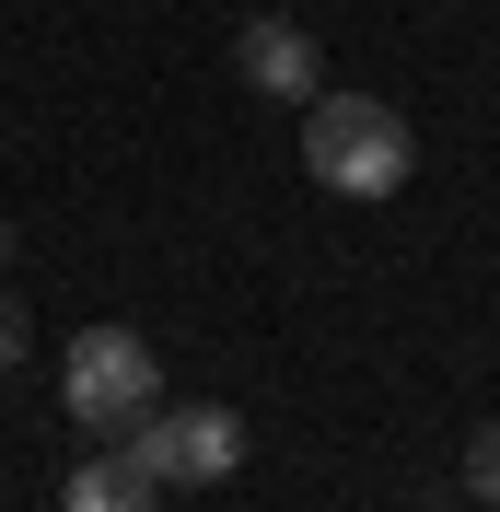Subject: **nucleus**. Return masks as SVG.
Masks as SVG:
<instances>
[{
	"label": "nucleus",
	"instance_id": "nucleus-1",
	"mask_svg": "<svg viewBox=\"0 0 500 512\" xmlns=\"http://www.w3.org/2000/svg\"><path fill=\"white\" fill-rule=\"evenodd\" d=\"M407 163H419V140H407V117L384 94H314L303 105V175L338 198H396Z\"/></svg>",
	"mask_w": 500,
	"mask_h": 512
},
{
	"label": "nucleus",
	"instance_id": "nucleus-2",
	"mask_svg": "<svg viewBox=\"0 0 500 512\" xmlns=\"http://www.w3.org/2000/svg\"><path fill=\"white\" fill-rule=\"evenodd\" d=\"M117 454H128V478H152V489H221L245 466V419L233 408H140L117 431Z\"/></svg>",
	"mask_w": 500,
	"mask_h": 512
},
{
	"label": "nucleus",
	"instance_id": "nucleus-3",
	"mask_svg": "<svg viewBox=\"0 0 500 512\" xmlns=\"http://www.w3.org/2000/svg\"><path fill=\"white\" fill-rule=\"evenodd\" d=\"M59 408L82 419V431H105V443H117L140 408H163L152 338H128V326H82V338H70V361H59Z\"/></svg>",
	"mask_w": 500,
	"mask_h": 512
},
{
	"label": "nucleus",
	"instance_id": "nucleus-4",
	"mask_svg": "<svg viewBox=\"0 0 500 512\" xmlns=\"http://www.w3.org/2000/svg\"><path fill=\"white\" fill-rule=\"evenodd\" d=\"M233 70H245L256 94H280V105L326 94V82H314V35L291 24V12H245V24H233Z\"/></svg>",
	"mask_w": 500,
	"mask_h": 512
},
{
	"label": "nucleus",
	"instance_id": "nucleus-5",
	"mask_svg": "<svg viewBox=\"0 0 500 512\" xmlns=\"http://www.w3.org/2000/svg\"><path fill=\"white\" fill-rule=\"evenodd\" d=\"M59 512H152V478H128V454H105L59 489Z\"/></svg>",
	"mask_w": 500,
	"mask_h": 512
},
{
	"label": "nucleus",
	"instance_id": "nucleus-6",
	"mask_svg": "<svg viewBox=\"0 0 500 512\" xmlns=\"http://www.w3.org/2000/svg\"><path fill=\"white\" fill-rule=\"evenodd\" d=\"M466 489H477V501H500V419L466 443Z\"/></svg>",
	"mask_w": 500,
	"mask_h": 512
},
{
	"label": "nucleus",
	"instance_id": "nucleus-7",
	"mask_svg": "<svg viewBox=\"0 0 500 512\" xmlns=\"http://www.w3.org/2000/svg\"><path fill=\"white\" fill-rule=\"evenodd\" d=\"M35 350V315H24V303H12V291H0V373H12V361H24Z\"/></svg>",
	"mask_w": 500,
	"mask_h": 512
},
{
	"label": "nucleus",
	"instance_id": "nucleus-8",
	"mask_svg": "<svg viewBox=\"0 0 500 512\" xmlns=\"http://www.w3.org/2000/svg\"><path fill=\"white\" fill-rule=\"evenodd\" d=\"M0 268H12V222H0Z\"/></svg>",
	"mask_w": 500,
	"mask_h": 512
}]
</instances>
